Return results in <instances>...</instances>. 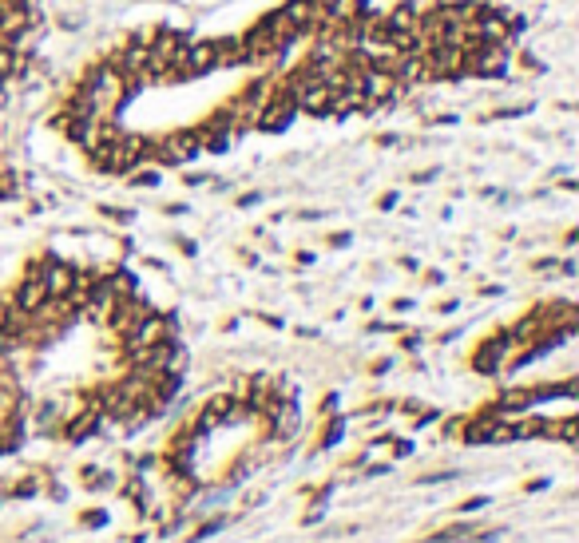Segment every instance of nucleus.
<instances>
[{
  "mask_svg": "<svg viewBox=\"0 0 579 543\" xmlns=\"http://www.w3.org/2000/svg\"><path fill=\"white\" fill-rule=\"evenodd\" d=\"M44 302H48V290H44V282H40V270L32 266V270L24 274V282L16 285V297H12V305H16L20 313H28V317H32V313H36Z\"/></svg>",
  "mask_w": 579,
  "mask_h": 543,
  "instance_id": "obj_8",
  "label": "nucleus"
},
{
  "mask_svg": "<svg viewBox=\"0 0 579 543\" xmlns=\"http://www.w3.org/2000/svg\"><path fill=\"white\" fill-rule=\"evenodd\" d=\"M36 270H40V282H44L48 297H60V294L72 290V278H75L72 266H64V262H56V258H44Z\"/></svg>",
  "mask_w": 579,
  "mask_h": 543,
  "instance_id": "obj_10",
  "label": "nucleus"
},
{
  "mask_svg": "<svg viewBox=\"0 0 579 543\" xmlns=\"http://www.w3.org/2000/svg\"><path fill=\"white\" fill-rule=\"evenodd\" d=\"M155 183H159L155 171H139V175H135V186H155Z\"/></svg>",
  "mask_w": 579,
  "mask_h": 543,
  "instance_id": "obj_17",
  "label": "nucleus"
},
{
  "mask_svg": "<svg viewBox=\"0 0 579 543\" xmlns=\"http://www.w3.org/2000/svg\"><path fill=\"white\" fill-rule=\"evenodd\" d=\"M421 60L429 68V80H460L464 75V52L457 44H429L421 48Z\"/></svg>",
  "mask_w": 579,
  "mask_h": 543,
  "instance_id": "obj_4",
  "label": "nucleus"
},
{
  "mask_svg": "<svg viewBox=\"0 0 579 543\" xmlns=\"http://www.w3.org/2000/svg\"><path fill=\"white\" fill-rule=\"evenodd\" d=\"M187 64H191V72L194 75H207V72H214V44L211 40H199V44H191L187 48Z\"/></svg>",
  "mask_w": 579,
  "mask_h": 543,
  "instance_id": "obj_12",
  "label": "nucleus"
},
{
  "mask_svg": "<svg viewBox=\"0 0 579 543\" xmlns=\"http://www.w3.org/2000/svg\"><path fill=\"white\" fill-rule=\"evenodd\" d=\"M12 68H16V52H12V44H0V83H9Z\"/></svg>",
  "mask_w": 579,
  "mask_h": 543,
  "instance_id": "obj_16",
  "label": "nucleus"
},
{
  "mask_svg": "<svg viewBox=\"0 0 579 543\" xmlns=\"http://www.w3.org/2000/svg\"><path fill=\"white\" fill-rule=\"evenodd\" d=\"M0 365H4V357H0Z\"/></svg>",
  "mask_w": 579,
  "mask_h": 543,
  "instance_id": "obj_18",
  "label": "nucleus"
},
{
  "mask_svg": "<svg viewBox=\"0 0 579 543\" xmlns=\"http://www.w3.org/2000/svg\"><path fill=\"white\" fill-rule=\"evenodd\" d=\"M417 20H421V4H417V0H401V4L389 12V24L393 28H417Z\"/></svg>",
  "mask_w": 579,
  "mask_h": 543,
  "instance_id": "obj_14",
  "label": "nucleus"
},
{
  "mask_svg": "<svg viewBox=\"0 0 579 543\" xmlns=\"http://www.w3.org/2000/svg\"><path fill=\"white\" fill-rule=\"evenodd\" d=\"M239 44H242V64H254V68H270L278 56H286L282 48H278V40L270 36L258 20L239 36Z\"/></svg>",
  "mask_w": 579,
  "mask_h": 543,
  "instance_id": "obj_3",
  "label": "nucleus"
},
{
  "mask_svg": "<svg viewBox=\"0 0 579 543\" xmlns=\"http://www.w3.org/2000/svg\"><path fill=\"white\" fill-rule=\"evenodd\" d=\"M199 151H202L199 127H179V131H171V135H163V139H151V155H155L159 163H167V167L187 163V159H194Z\"/></svg>",
  "mask_w": 579,
  "mask_h": 543,
  "instance_id": "obj_2",
  "label": "nucleus"
},
{
  "mask_svg": "<svg viewBox=\"0 0 579 543\" xmlns=\"http://www.w3.org/2000/svg\"><path fill=\"white\" fill-rule=\"evenodd\" d=\"M274 88H278V80H270V75H254V80L242 83V92L226 103L230 115H234V127H239V131L258 127V115H262V107L270 103Z\"/></svg>",
  "mask_w": 579,
  "mask_h": 543,
  "instance_id": "obj_1",
  "label": "nucleus"
},
{
  "mask_svg": "<svg viewBox=\"0 0 579 543\" xmlns=\"http://www.w3.org/2000/svg\"><path fill=\"white\" fill-rule=\"evenodd\" d=\"M211 44H214V64H219V68H239L242 64L239 36H219V40H211Z\"/></svg>",
  "mask_w": 579,
  "mask_h": 543,
  "instance_id": "obj_13",
  "label": "nucleus"
},
{
  "mask_svg": "<svg viewBox=\"0 0 579 543\" xmlns=\"http://www.w3.org/2000/svg\"><path fill=\"white\" fill-rule=\"evenodd\" d=\"M508 48L496 44H472L464 48V75H504Z\"/></svg>",
  "mask_w": 579,
  "mask_h": 543,
  "instance_id": "obj_5",
  "label": "nucleus"
},
{
  "mask_svg": "<svg viewBox=\"0 0 579 543\" xmlns=\"http://www.w3.org/2000/svg\"><path fill=\"white\" fill-rule=\"evenodd\" d=\"M508 349H512V337H508V333H500V337H492V341H484V345H480L476 357H472V365H476L480 373H496L500 361L508 357Z\"/></svg>",
  "mask_w": 579,
  "mask_h": 543,
  "instance_id": "obj_11",
  "label": "nucleus"
},
{
  "mask_svg": "<svg viewBox=\"0 0 579 543\" xmlns=\"http://www.w3.org/2000/svg\"><path fill=\"white\" fill-rule=\"evenodd\" d=\"M397 88H401V83H397L393 75H385V72H373V68H369V72L361 75V95H365L369 111L393 100V95H397Z\"/></svg>",
  "mask_w": 579,
  "mask_h": 543,
  "instance_id": "obj_9",
  "label": "nucleus"
},
{
  "mask_svg": "<svg viewBox=\"0 0 579 543\" xmlns=\"http://www.w3.org/2000/svg\"><path fill=\"white\" fill-rule=\"evenodd\" d=\"M298 115V103H294V92L286 88V80H278L274 95H270V103L262 107V115H258V127L262 131H282L286 123Z\"/></svg>",
  "mask_w": 579,
  "mask_h": 543,
  "instance_id": "obj_6",
  "label": "nucleus"
},
{
  "mask_svg": "<svg viewBox=\"0 0 579 543\" xmlns=\"http://www.w3.org/2000/svg\"><path fill=\"white\" fill-rule=\"evenodd\" d=\"M171 337V322H167L163 313L147 310L139 317V325L127 333V345H155V341H167Z\"/></svg>",
  "mask_w": 579,
  "mask_h": 543,
  "instance_id": "obj_7",
  "label": "nucleus"
},
{
  "mask_svg": "<svg viewBox=\"0 0 579 543\" xmlns=\"http://www.w3.org/2000/svg\"><path fill=\"white\" fill-rule=\"evenodd\" d=\"M365 12V0H325V16L330 20H353Z\"/></svg>",
  "mask_w": 579,
  "mask_h": 543,
  "instance_id": "obj_15",
  "label": "nucleus"
}]
</instances>
